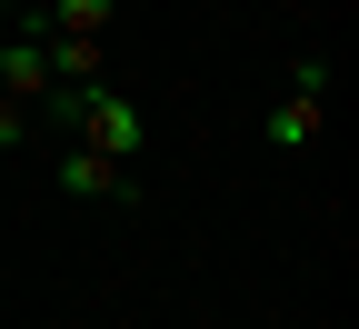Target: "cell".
Returning <instances> with one entry per match:
<instances>
[{
  "instance_id": "5",
  "label": "cell",
  "mask_w": 359,
  "mask_h": 329,
  "mask_svg": "<svg viewBox=\"0 0 359 329\" xmlns=\"http://www.w3.org/2000/svg\"><path fill=\"white\" fill-rule=\"evenodd\" d=\"M40 11H50V30H90V40L110 30V0H40Z\"/></svg>"
},
{
  "instance_id": "2",
  "label": "cell",
  "mask_w": 359,
  "mask_h": 329,
  "mask_svg": "<svg viewBox=\"0 0 359 329\" xmlns=\"http://www.w3.org/2000/svg\"><path fill=\"white\" fill-rule=\"evenodd\" d=\"M0 90H11V100H40V90H50V60H40V40L0 30Z\"/></svg>"
},
{
  "instance_id": "3",
  "label": "cell",
  "mask_w": 359,
  "mask_h": 329,
  "mask_svg": "<svg viewBox=\"0 0 359 329\" xmlns=\"http://www.w3.org/2000/svg\"><path fill=\"white\" fill-rule=\"evenodd\" d=\"M40 60H50V80H100V40H90V30H50Z\"/></svg>"
},
{
  "instance_id": "4",
  "label": "cell",
  "mask_w": 359,
  "mask_h": 329,
  "mask_svg": "<svg viewBox=\"0 0 359 329\" xmlns=\"http://www.w3.org/2000/svg\"><path fill=\"white\" fill-rule=\"evenodd\" d=\"M299 140H320V90H290L269 110V150H299Z\"/></svg>"
},
{
  "instance_id": "6",
  "label": "cell",
  "mask_w": 359,
  "mask_h": 329,
  "mask_svg": "<svg viewBox=\"0 0 359 329\" xmlns=\"http://www.w3.org/2000/svg\"><path fill=\"white\" fill-rule=\"evenodd\" d=\"M30 140V100H11V90H0V150H20Z\"/></svg>"
},
{
  "instance_id": "1",
  "label": "cell",
  "mask_w": 359,
  "mask_h": 329,
  "mask_svg": "<svg viewBox=\"0 0 359 329\" xmlns=\"http://www.w3.org/2000/svg\"><path fill=\"white\" fill-rule=\"evenodd\" d=\"M50 180H60V200H130V190H140V180H130V160L90 150V140H70V160H60Z\"/></svg>"
}]
</instances>
